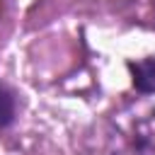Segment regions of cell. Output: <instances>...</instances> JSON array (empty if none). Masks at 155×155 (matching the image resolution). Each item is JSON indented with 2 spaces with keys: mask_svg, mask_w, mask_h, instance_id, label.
Wrapping results in <instances>:
<instances>
[{
  "mask_svg": "<svg viewBox=\"0 0 155 155\" xmlns=\"http://www.w3.org/2000/svg\"><path fill=\"white\" fill-rule=\"evenodd\" d=\"M126 68H128L131 82L138 92L155 94V56H148V58H140V61H128Z\"/></svg>",
  "mask_w": 155,
  "mask_h": 155,
  "instance_id": "cell-1",
  "label": "cell"
},
{
  "mask_svg": "<svg viewBox=\"0 0 155 155\" xmlns=\"http://www.w3.org/2000/svg\"><path fill=\"white\" fill-rule=\"evenodd\" d=\"M133 136H136V148L143 155H155V109L136 121Z\"/></svg>",
  "mask_w": 155,
  "mask_h": 155,
  "instance_id": "cell-2",
  "label": "cell"
},
{
  "mask_svg": "<svg viewBox=\"0 0 155 155\" xmlns=\"http://www.w3.org/2000/svg\"><path fill=\"white\" fill-rule=\"evenodd\" d=\"M15 111H17V102H15V92L0 82V128L10 126L15 121Z\"/></svg>",
  "mask_w": 155,
  "mask_h": 155,
  "instance_id": "cell-3",
  "label": "cell"
}]
</instances>
